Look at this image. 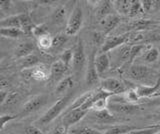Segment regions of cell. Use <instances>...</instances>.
<instances>
[{"label": "cell", "mask_w": 160, "mask_h": 134, "mask_svg": "<svg viewBox=\"0 0 160 134\" xmlns=\"http://www.w3.org/2000/svg\"><path fill=\"white\" fill-rule=\"evenodd\" d=\"M125 76L137 85L153 86L159 80L160 72L145 64H131L125 72Z\"/></svg>", "instance_id": "6da1fadb"}, {"label": "cell", "mask_w": 160, "mask_h": 134, "mask_svg": "<svg viewBox=\"0 0 160 134\" xmlns=\"http://www.w3.org/2000/svg\"><path fill=\"white\" fill-rule=\"evenodd\" d=\"M72 98H73V94L71 92H69L67 94H65L64 96L60 97L58 100L35 122L36 126L42 127V126L47 125L49 123H51L54 119H56L63 111L64 112L66 111V108L68 107L70 101L72 100Z\"/></svg>", "instance_id": "7a4b0ae2"}, {"label": "cell", "mask_w": 160, "mask_h": 134, "mask_svg": "<svg viewBox=\"0 0 160 134\" xmlns=\"http://www.w3.org/2000/svg\"><path fill=\"white\" fill-rule=\"evenodd\" d=\"M1 28H19L26 34L32 35V30L35 27L33 21L28 13H21L16 15H10L0 21Z\"/></svg>", "instance_id": "3957f363"}, {"label": "cell", "mask_w": 160, "mask_h": 134, "mask_svg": "<svg viewBox=\"0 0 160 134\" xmlns=\"http://www.w3.org/2000/svg\"><path fill=\"white\" fill-rule=\"evenodd\" d=\"M87 62L83 41L81 39H78L76 45L73 48V60L71 64L73 75L76 78H79L83 73L85 66H87Z\"/></svg>", "instance_id": "277c9868"}, {"label": "cell", "mask_w": 160, "mask_h": 134, "mask_svg": "<svg viewBox=\"0 0 160 134\" xmlns=\"http://www.w3.org/2000/svg\"><path fill=\"white\" fill-rule=\"evenodd\" d=\"M83 24V11L80 4H76L67 20L65 27V34L68 36H74L79 32Z\"/></svg>", "instance_id": "5b68a950"}, {"label": "cell", "mask_w": 160, "mask_h": 134, "mask_svg": "<svg viewBox=\"0 0 160 134\" xmlns=\"http://www.w3.org/2000/svg\"><path fill=\"white\" fill-rule=\"evenodd\" d=\"M100 89L113 96L124 94L129 89V87L125 84V82L118 78L108 77L100 81Z\"/></svg>", "instance_id": "8992f818"}, {"label": "cell", "mask_w": 160, "mask_h": 134, "mask_svg": "<svg viewBox=\"0 0 160 134\" xmlns=\"http://www.w3.org/2000/svg\"><path fill=\"white\" fill-rule=\"evenodd\" d=\"M130 34H131V32H126L119 34V35L106 37L103 45L99 49V53H109L110 51L115 50V49L120 47L121 45L127 44L129 42Z\"/></svg>", "instance_id": "52a82bcc"}, {"label": "cell", "mask_w": 160, "mask_h": 134, "mask_svg": "<svg viewBox=\"0 0 160 134\" xmlns=\"http://www.w3.org/2000/svg\"><path fill=\"white\" fill-rule=\"evenodd\" d=\"M47 102V96L46 95H36L29 99V100L24 104L21 111L19 112V117H26L29 114L36 112L40 108L45 105Z\"/></svg>", "instance_id": "ba28073f"}, {"label": "cell", "mask_w": 160, "mask_h": 134, "mask_svg": "<svg viewBox=\"0 0 160 134\" xmlns=\"http://www.w3.org/2000/svg\"><path fill=\"white\" fill-rule=\"evenodd\" d=\"M160 24L156 20H150V19L136 18L128 23L127 28L128 32H144L155 30L159 28Z\"/></svg>", "instance_id": "9c48e42d"}, {"label": "cell", "mask_w": 160, "mask_h": 134, "mask_svg": "<svg viewBox=\"0 0 160 134\" xmlns=\"http://www.w3.org/2000/svg\"><path fill=\"white\" fill-rule=\"evenodd\" d=\"M108 109L115 115H123V116H131L133 114H136L141 110V107L136 104L132 103H113L109 104Z\"/></svg>", "instance_id": "30bf717a"}, {"label": "cell", "mask_w": 160, "mask_h": 134, "mask_svg": "<svg viewBox=\"0 0 160 134\" xmlns=\"http://www.w3.org/2000/svg\"><path fill=\"white\" fill-rule=\"evenodd\" d=\"M87 114L88 111H85L81 108L73 109V110H66L62 117L61 124L68 130V129H71L79 121H81Z\"/></svg>", "instance_id": "8fae6325"}, {"label": "cell", "mask_w": 160, "mask_h": 134, "mask_svg": "<svg viewBox=\"0 0 160 134\" xmlns=\"http://www.w3.org/2000/svg\"><path fill=\"white\" fill-rule=\"evenodd\" d=\"M95 52H92L90 58L88 59L86 70H85V83L89 88L95 87L97 84H100L99 82V74L95 67Z\"/></svg>", "instance_id": "7c38bea8"}, {"label": "cell", "mask_w": 160, "mask_h": 134, "mask_svg": "<svg viewBox=\"0 0 160 134\" xmlns=\"http://www.w3.org/2000/svg\"><path fill=\"white\" fill-rule=\"evenodd\" d=\"M90 118L94 122H97L100 124H118L122 120L121 118H118L115 114H113L109 109H103V110H97L92 111L90 113Z\"/></svg>", "instance_id": "4fadbf2b"}, {"label": "cell", "mask_w": 160, "mask_h": 134, "mask_svg": "<svg viewBox=\"0 0 160 134\" xmlns=\"http://www.w3.org/2000/svg\"><path fill=\"white\" fill-rule=\"evenodd\" d=\"M111 52V59L115 62L116 66H122L124 64H129L130 55H131V45L130 44H124V45H121Z\"/></svg>", "instance_id": "5bb4252c"}, {"label": "cell", "mask_w": 160, "mask_h": 134, "mask_svg": "<svg viewBox=\"0 0 160 134\" xmlns=\"http://www.w3.org/2000/svg\"><path fill=\"white\" fill-rule=\"evenodd\" d=\"M68 70H69V67L65 65L60 59L53 62L51 67H50V72H49L50 81L53 84H56L57 85L63 78H65L64 75L67 73Z\"/></svg>", "instance_id": "9a60e30c"}, {"label": "cell", "mask_w": 160, "mask_h": 134, "mask_svg": "<svg viewBox=\"0 0 160 134\" xmlns=\"http://www.w3.org/2000/svg\"><path fill=\"white\" fill-rule=\"evenodd\" d=\"M135 91H136L138 97L145 98V99H151L157 96H160L159 89H160V78L157 83L153 86H145V85H136L134 86Z\"/></svg>", "instance_id": "2e32d148"}, {"label": "cell", "mask_w": 160, "mask_h": 134, "mask_svg": "<svg viewBox=\"0 0 160 134\" xmlns=\"http://www.w3.org/2000/svg\"><path fill=\"white\" fill-rule=\"evenodd\" d=\"M111 56L110 53H98L97 56L95 57V67L99 74V76L109 70L111 66Z\"/></svg>", "instance_id": "e0dca14e"}, {"label": "cell", "mask_w": 160, "mask_h": 134, "mask_svg": "<svg viewBox=\"0 0 160 134\" xmlns=\"http://www.w3.org/2000/svg\"><path fill=\"white\" fill-rule=\"evenodd\" d=\"M113 10H114L113 1H100L96 9H95V17H96L97 21L100 22L104 18L113 14L112 13Z\"/></svg>", "instance_id": "ac0fdd59"}, {"label": "cell", "mask_w": 160, "mask_h": 134, "mask_svg": "<svg viewBox=\"0 0 160 134\" xmlns=\"http://www.w3.org/2000/svg\"><path fill=\"white\" fill-rule=\"evenodd\" d=\"M36 45L33 41L26 40L24 42H21L19 45L15 48L14 50V55L17 58H24L28 55H31L34 53V51L36 50Z\"/></svg>", "instance_id": "d6986e66"}, {"label": "cell", "mask_w": 160, "mask_h": 134, "mask_svg": "<svg viewBox=\"0 0 160 134\" xmlns=\"http://www.w3.org/2000/svg\"><path fill=\"white\" fill-rule=\"evenodd\" d=\"M99 24L102 28L101 32H103L105 35H107L120 24V16L118 14H111V15L107 16L103 20L100 21Z\"/></svg>", "instance_id": "ffe728a7"}, {"label": "cell", "mask_w": 160, "mask_h": 134, "mask_svg": "<svg viewBox=\"0 0 160 134\" xmlns=\"http://www.w3.org/2000/svg\"><path fill=\"white\" fill-rule=\"evenodd\" d=\"M74 83H75V79L73 76H66L56 85V87H55V92H56V94H58V95L64 96L65 95L64 93H66V94L69 93L68 91L71 88H73Z\"/></svg>", "instance_id": "44dd1931"}, {"label": "cell", "mask_w": 160, "mask_h": 134, "mask_svg": "<svg viewBox=\"0 0 160 134\" xmlns=\"http://www.w3.org/2000/svg\"><path fill=\"white\" fill-rule=\"evenodd\" d=\"M160 57V51L158 48L154 47L152 45H149L147 49L145 50L138 58H140L144 63H153L156 62Z\"/></svg>", "instance_id": "7402d4cb"}, {"label": "cell", "mask_w": 160, "mask_h": 134, "mask_svg": "<svg viewBox=\"0 0 160 134\" xmlns=\"http://www.w3.org/2000/svg\"><path fill=\"white\" fill-rule=\"evenodd\" d=\"M67 16V9L63 5H59L54 9L51 14V22L55 25H61L66 20Z\"/></svg>", "instance_id": "603a6c76"}, {"label": "cell", "mask_w": 160, "mask_h": 134, "mask_svg": "<svg viewBox=\"0 0 160 134\" xmlns=\"http://www.w3.org/2000/svg\"><path fill=\"white\" fill-rule=\"evenodd\" d=\"M131 3L132 1H130V0H116V1H113L114 10L117 12L119 16H128Z\"/></svg>", "instance_id": "cb8c5ba5"}, {"label": "cell", "mask_w": 160, "mask_h": 134, "mask_svg": "<svg viewBox=\"0 0 160 134\" xmlns=\"http://www.w3.org/2000/svg\"><path fill=\"white\" fill-rule=\"evenodd\" d=\"M136 128L138 127L128 125V124H115V125L108 127L103 134H126Z\"/></svg>", "instance_id": "d4e9b609"}, {"label": "cell", "mask_w": 160, "mask_h": 134, "mask_svg": "<svg viewBox=\"0 0 160 134\" xmlns=\"http://www.w3.org/2000/svg\"><path fill=\"white\" fill-rule=\"evenodd\" d=\"M0 34L3 37L11 38V39H18L26 35L19 28H0Z\"/></svg>", "instance_id": "484cf974"}, {"label": "cell", "mask_w": 160, "mask_h": 134, "mask_svg": "<svg viewBox=\"0 0 160 134\" xmlns=\"http://www.w3.org/2000/svg\"><path fill=\"white\" fill-rule=\"evenodd\" d=\"M39 63H40V59L34 53L31 54V55H28L22 58L21 61H20V64H21V66L24 69H33L34 67L38 66Z\"/></svg>", "instance_id": "4316f807"}, {"label": "cell", "mask_w": 160, "mask_h": 134, "mask_svg": "<svg viewBox=\"0 0 160 134\" xmlns=\"http://www.w3.org/2000/svg\"><path fill=\"white\" fill-rule=\"evenodd\" d=\"M52 41H53V37L48 33L41 37H39L38 39H36V44L39 47V49H41L42 51H46V50H50V49H51Z\"/></svg>", "instance_id": "83f0119b"}, {"label": "cell", "mask_w": 160, "mask_h": 134, "mask_svg": "<svg viewBox=\"0 0 160 134\" xmlns=\"http://www.w3.org/2000/svg\"><path fill=\"white\" fill-rule=\"evenodd\" d=\"M160 131V124H154V125L146 126L143 128H136L126 134H156Z\"/></svg>", "instance_id": "f1b7e54d"}, {"label": "cell", "mask_w": 160, "mask_h": 134, "mask_svg": "<svg viewBox=\"0 0 160 134\" xmlns=\"http://www.w3.org/2000/svg\"><path fill=\"white\" fill-rule=\"evenodd\" d=\"M68 37H69L68 35H66V34H62V33L55 35L53 37L52 47H51V49H50V50L56 51V50H59V49H61L64 46V44L67 42Z\"/></svg>", "instance_id": "f546056e"}, {"label": "cell", "mask_w": 160, "mask_h": 134, "mask_svg": "<svg viewBox=\"0 0 160 134\" xmlns=\"http://www.w3.org/2000/svg\"><path fill=\"white\" fill-rule=\"evenodd\" d=\"M70 134H103L101 131L88 126H77L69 129Z\"/></svg>", "instance_id": "4dcf8cb0"}, {"label": "cell", "mask_w": 160, "mask_h": 134, "mask_svg": "<svg viewBox=\"0 0 160 134\" xmlns=\"http://www.w3.org/2000/svg\"><path fill=\"white\" fill-rule=\"evenodd\" d=\"M32 78L36 79V80H40V81L47 80L49 78V74L43 66L38 65L32 69Z\"/></svg>", "instance_id": "1f68e13d"}, {"label": "cell", "mask_w": 160, "mask_h": 134, "mask_svg": "<svg viewBox=\"0 0 160 134\" xmlns=\"http://www.w3.org/2000/svg\"><path fill=\"white\" fill-rule=\"evenodd\" d=\"M144 13L143 8H142V3L141 1H138V0H134L131 3V7H130V11H129V18H136L139 16L140 14Z\"/></svg>", "instance_id": "d6a6232c"}, {"label": "cell", "mask_w": 160, "mask_h": 134, "mask_svg": "<svg viewBox=\"0 0 160 134\" xmlns=\"http://www.w3.org/2000/svg\"><path fill=\"white\" fill-rule=\"evenodd\" d=\"M91 91L89 92H85L84 94H82L81 96L77 97L75 100L73 101V103L71 104L70 106H68V109H66V110H73V109H77V108H80L83 104L86 102L87 99L90 97V95H91Z\"/></svg>", "instance_id": "836d02e7"}, {"label": "cell", "mask_w": 160, "mask_h": 134, "mask_svg": "<svg viewBox=\"0 0 160 134\" xmlns=\"http://www.w3.org/2000/svg\"><path fill=\"white\" fill-rule=\"evenodd\" d=\"M60 60H61L65 65L71 67L72 60H73V49H66L60 55Z\"/></svg>", "instance_id": "e575fe53"}, {"label": "cell", "mask_w": 160, "mask_h": 134, "mask_svg": "<svg viewBox=\"0 0 160 134\" xmlns=\"http://www.w3.org/2000/svg\"><path fill=\"white\" fill-rule=\"evenodd\" d=\"M45 34H48V27L46 24H39V25H35V27L32 30V35L38 39Z\"/></svg>", "instance_id": "d590c367"}, {"label": "cell", "mask_w": 160, "mask_h": 134, "mask_svg": "<svg viewBox=\"0 0 160 134\" xmlns=\"http://www.w3.org/2000/svg\"><path fill=\"white\" fill-rule=\"evenodd\" d=\"M19 94H18V92H14V91H12V92H9L8 93V96H7V98H6V100H5V102L2 104V107H4L5 105H14V104H16L18 101H19Z\"/></svg>", "instance_id": "8d00e7d4"}, {"label": "cell", "mask_w": 160, "mask_h": 134, "mask_svg": "<svg viewBox=\"0 0 160 134\" xmlns=\"http://www.w3.org/2000/svg\"><path fill=\"white\" fill-rule=\"evenodd\" d=\"M106 39V35L103 32H93L92 33V40L95 45H99L101 47Z\"/></svg>", "instance_id": "74e56055"}, {"label": "cell", "mask_w": 160, "mask_h": 134, "mask_svg": "<svg viewBox=\"0 0 160 134\" xmlns=\"http://www.w3.org/2000/svg\"><path fill=\"white\" fill-rule=\"evenodd\" d=\"M141 3L144 13H149L154 9V1L152 0H144V1H141Z\"/></svg>", "instance_id": "f35d334b"}, {"label": "cell", "mask_w": 160, "mask_h": 134, "mask_svg": "<svg viewBox=\"0 0 160 134\" xmlns=\"http://www.w3.org/2000/svg\"><path fill=\"white\" fill-rule=\"evenodd\" d=\"M25 134H44V132L36 125H29L25 128Z\"/></svg>", "instance_id": "ab89813d"}, {"label": "cell", "mask_w": 160, "mask_h": 134, "mask_svg": "<svg viewBox=\"0 0 160 134\" xmlns=\"http://www.w3.org/2000/svg\"><path fill=\"white\" fill-rule=\"evenodd\" d=\"M67 129L65 128L62 124H58V125L55 126L49 134H66Z\"/></svg>", "instance_id": "60d3db41"}, {"label": "cell", "mask_w": 160, "mask_h": 134, "mask_svg": "<svg viewBox=\"0 0 160 134\" xmlns=\"http://www.w3.org/2000/svg\"><path fill=\"white\" fill-rule=\"evenodd\" d=\"M17 116H15V115H1V129H3L5 127V125L9 122V121H11L13 120V119H15Z\"/></svg>", "instance_id": "b9f144b4"}, {"label": "cell", "mask_w": 160, "mask_h": 134, "mask_svg": "<svg viewBox=\"0 0 160 134\" xmlns=\"http://www.w3.org/2000/svg\"><path fill=\"white\" fill-rule=\"evenodd\" d=\"M11 7V1L5 0V1H0V10L1 11H7Z\"/></svg>", "instance_id": "7bdbcfd3"}, {"label": "cell", "mask_w": 160, "mask_h": 134, "mask_svg": "<svg viewBox=\"0 0 160 134\" xmlns=\"http://www.w3.org/2000/svg\"><path fill=\"white\" fill-rule=\"evenodd\" d=\"M147 104L148 105H153V106H160V96H157L155 98L147 99Z\"/></svg>", "instance_id": "ee69618b"}, {"label": "cell", "mask_w": 160, "mask_h": 134, "mask_svg": "<svg viewBox=\"0 0 160 134\" xmlns=\"http://www.w3.org/2000/svg\"><path fill=\"white\" fill-rule=\"evenodd\" d=\"M151 116H152L151 118H152L153 121H155V122H157L158 124H160V109H159V110H157Z\"/></svg>", "instance_id": "f6af8a7d"}, {"label": "cell", "mask_w": 160, "mask_h": 134, "mask_svg": "<svg viewBox=\"0 0 160 134\" xmlns=\"http://www.w3.org/2000/svg\"><path fill=\"white\" fill-rule=\"evenodd\" d=\"M156 21H157V22H158V23L160 24V15H159V16H158V17L156 18Z\"/></svg>", "instance_id": "bcb514c9"}, {"label": "cell", "mask_w": 160, "mask_h": 134, "mask_svg": "<svg viewBox=\"0 0 160 134\" xmlns=\"http://www.w3.org/2000/svg\"><path fill=\"white\" fill-rule=\"evenodd\" d=\"M156 134H160V131H159V132H158V133H156Z\"/></svg>", "instance_id": "7dc6e473"}, {"label": "cell", "mask_w": 160, "mask_h": 134, "mask_svg": "<svg viewBox=\"0 0 160 134\" xmlns=\"http://www.w3.org/2000/svg\"><path fill=\"white\" fill-rule=\"evenodd\" d=\"M1 134H5V133H3V132H2V133H1Z\"/></svg>", "instance_id": "c3c4849f"}]
</instances>
